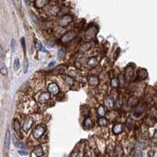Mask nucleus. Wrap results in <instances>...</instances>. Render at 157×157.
Here are the masks:
<instances>
[{
	"instance_id": "1",
	"label": "nucleus",
	"mask_w": 157,
	"mask_h": 157,
	"mask_svg": "<svg viewBox=\"0 0 157 157\" xmlns=\"http://www.w3.org/2000/svg\"><path fill=\"white\" fill-rule=\"evenodd\" d=\"M97 33V27L95 25H90L85 32V37L88 39H94Z\"/></svg>"
},
{
	"instance_id": "2",
	"label": "nucleus",
	"mask_w": 157,
	"mask_h": 157,
	"mask_svg": "<svg viewBox=\"0 0 157 157\" xmlns=\"http://www.w3.org/2000/svg\"><path fill=\"white\" fill-rule=\"evenodd\" d=\"M72 21H73V17L72 15H70V14H65V15L61 17V19L58 21V24L61 27H66Z\"/></svg>"
},
{
	"instance_id": "3",
	"label": "nucleus",
	"mask_w": 157,
	"mask_h": 157,
	"mask_svg": "<svg viewBox=\"0 0 157 157\" xmlns=\"http://www.w3.org/2000/svg\"><path fill=\"white\" fill-rule=\"evenodd\" d=\"M76 34L75 32L73 31H70L66 32L65 34H64L61 38V42H68L70 41H72V39H74V38L76 37Z\"/></svg>"
},
{
	"instance_id": "4",
	"label": "nucleus",
	"mask_w": 157,
	"mask_h": 157,
	"mask_svg": "<svg viewBox=\"0 0 157 157\" xmlns=\"http://www.w3.org/2000/svg\"><path fill=\"white\" fill-rule=\"evenodd\" d=\"M44 132H45V126H43L42 125L38 126L35 129V131H33V137L38 139L44 134Z\"/></svg>"
},
{
	"instance_id": "5",
	"label": "nucleus",
	"mask_w": 157,
	"mask_h": 157,
	"mask_svg": "<svg viewBox=\"0 0 157 157\" xmlns=\"http://www.w3.org/2000/svg\"><path fill=\"white\" fill-rule=\"evenodd\" d=\"M48 91L52 94H58L60 91V88L56 82H51L48 86Z\"/></svg>"
},
{
	"instance_id": "6",
	"label": "nucleus",
	"mask_w": 157,
	"mask_h": 157,
	"mask_svg": "<svg viewBox=\"0 0 157 157\" xmlns=\"http://www.w3.org/2000/svg\"><path fill=\"white\" fill-rule=\"evenodd\" d=\"M134 76V68L131 66H128L125 69V79L126 81L130 82Z\"/></svg>"
},
{
	"instance_id": "7",
	"label": "nucleus",
	"mask_w": 157,
	"mask_h": 157,
	"mask_svg": "<svg viewBox=\"0 0 157 157\" xmlns=\"http://www.w3.org/2000/svg\"><path fill=\"white\" fill-rule=\"evenodd\" d=\"M50 99V94L48 92L42 93L39 97V101L40 103H46Z\"/></svg>"
},
{
	"instance_id": "8",
	"label": "nucleus",
	"mask_w": 157,
	"mask_h": 157,
	"mask_svg": "<svg viewBox=\"0 0 157 157\" xmlns=\"http://www.w3.org/2000/svg\"><path fill=\"white\" fill-rule=\"evenodd\" d=\"M10 145V131L7 130L6 133V137H5V141H4V150L5 152H8Z\"/></svg>"
},
{
	"instance_id": "9",
	"label": "nucleus",
	"mask_w": 157,
	"mask_h": 157,
	"mask_svg": "<svg viewBox=\"0 0 157 157\" xmlns=\"http://www.w3.org/2000/svg\"><path fill=\"white\" fill-rule=\"evenodd\" d=\"M33 122L34 121H33L32 118H27L24 121V123L23 124V129H24V131H27L28 130H29L30 128L32 127V124H33Z\"/></svg>"
},
{
	"instance_id": "10",
	"label": "nucleus",
	"mask_w": 157,
	"mask_h": 157,
	"mask_svg": "<svg viewBox=\"0 0 157 157\" xmlns=\"http://www.w3.org/2000/svg\"><path fill=\"white\" fill-rule=\"evenodd\" d=\"M87 80L90 86H97L99 82V79L97 76H88Z\"/></svg>"
},
{
	"instance_id": "11",
	"label": "nucleus",
	"mask_w": 157,
	"mask_h": 157,
	"mask_svg": "<svg viewBox=\"0 0 157 157\" xmlns=\"http://www.w3.org/2000/svg\"><path fill=\"white\" fill-rule=\"evenodd\" d=\"M49 3H50V1H48V0H36V1H35L34 4H35V7L42 8V7L45 6L46 5H47Z\"/></svg>"
},
{
	"instance_id": "12",
	"label": "nucleus",
	"mask_w": 157,
	"mask_h": 157,
	"mask_svg": "<svg viewBox=\"0 0 157 157\" xmlns=\"http://www.w3.org/2000/svg\"><path fill=\"white\" fill-rule=\"evenodd\" d=\"M137 76H138V78L140 79H145L147 78V76H148V73H147V71L143 69V68H141L137 71Z\"/></svg>"
},
{
	"instance_id": "13",
	"label": "nucleus",
	"mask_w": 157,
	"mask_h": 157,
	"mask_svg": "<svg viewBox=\"0 0 157 157\" xmlns=\"http://www.w3.org/2000/svg\"><path fill=\"white\" fill-rule=\"evenodd\" d=\"M123 131V126L120 123H117L112 128V132L115 134H119Z\"/></svg>"
},
{
	"instance_id": "14",
	"label": "nucleus",
	"mask_w": 157,
	"mask_h": 157,
	"mask_svg": "<svg viewBox=\"0 0 157 157\" xmlns=\"http://www.w3.org/2000/svg\"><path fill=\"white\" fill-rule=\"evenodd\" d=\"M97 64H98V61H97L96 58H90L87 61V65L89 67H91V68H94V67L97 66Z\"/></svg>"
},
{
	"instance_id": "15",
	"label": "nucleus",
	"mask_w": 157,
	"mask_h": 157,
	"mask_svg": "<svg viewBox=\"0 0 157 157\" xmlns=\"http://www.w3.org/2000/svg\"><path fill=\"white\" fill-rule=\"evenodd\" d=\"M13 128L15 131L21 136V125H20V122L17 119H15L13 121Z\"/></svg>"
},
{
	"instance_id": "16",
	"label": "nucleus",
	"mask_w": 157,
	"mask_h": 157,
	"mask_svg": "<svg viewBox=\"0 0 157 157\" xmlns=\"http://www.w3.org/2000/svg\"><path fill=\"white\" fill-rule=\"evenodd\" d=\"M83 125H84L85 127H87V128H88V129H90V128L93 127V126H94V123H93L92 119H91L90 118L88 117V118H87V119H86L84 120Z\"/></svg>"
},
{
	"instance_id": "17",
	"label": "nucleus",
	"mask_w": 157,
	"mask_h": 157,
	"mask_svg": "<svg viewBox=\"0 0 157 157\" xmlns=\"http://www.w3.org/2000/svg\"><path fill=\"white\" fill-rule=\"evenodd\" d=\"M60 11V7L58 6H53L50 10H49V13L51 15H56V14H58Z\"/></svg>"
},
{
	"instance_id": "18",
	"label": "nucleus",
	"mask_w": 157,
	"mask_h": 157,
	"mask_svg": "<svg viewBox=\"0 0 157 157\" xmlns=\"http://www.w3.org/2000/svg\"><path fill=\"white\" fill-rule=\"evenodd\" d=\"M34 153L35 154L36 156L38 157H40L43 155V151H42V148L41 145H39V146H36L35 149H34Z\"/></svg>"
},
{
	"instance_id": "19",
	"label": "nucleus",
	"mask_w": 157,
	"mask_h": 157,
	"mask_svg": "<svg viewBox=\"0 0 157 157\" xmlns=\"http://www.w3.org/2000/svg\"><path fill=\"white\" fill-rule=\"evenodd\" d=\"M105 105L108 108H112L113 107V105H114V101H113V99L110 97H107L105 99Z\"/></svg>"
},
{
	"instance_id": "20",
	"label": "nucleus",
	"mask_w": 157,
	"mask_h": 157,
	"mask_svg": "<svg viewBox=\"0 0 157 157\" xmlns=\"http://www.w3.org/2000/svg\"><path fill=\"white\" fill-rule=\"evenodd\" d=\"M138 103V99L136 97H132L128 101V105L129 106H135Z\"/></svg>"
},
{
	"instance_id": "21",
	"label": "nucleus",
	"mask_w": 157,
	"mask_h": 157,
	"mask_svg": "<svg viewBox=\"0 0 157 157\" xmlns=\"http://www.w3.org/2000/svg\"><path fill=\"white\" fill-rule=\"evenodd\" d=\"M97 112L98 116H101V117H102V116H104L105 115V108H104L103 106H101V105L97 108Z\"/></svg>"
},
{
	"instance_id": "22",
	"label": "nucleus",
	"mask_w": 157,
	"mask_h": 157,
	"mask_svg": "<svg viewBox=\"0 0 157 157\" xmlns=\"http://www.w3.org/2000/svg\"><path fill=\"white\" fill-rule=\"evenodd\" d=\"M112 87L114 88H117L119 87V79L118 78H113L111 81Z\"/></svg>"
},
{
	"instance_id": "23",
	"label": "nucleus",
	"mask_w": 157,
	"mask_h": 157,
	"mask_svg": "<svg viewBox=\"0 0 157 157\" xmlns=\"http://www.w3.org/2000/svg\"><path fill=\"white\" fill-rule=\"evenodd\" d=\"M35 47L38 50H40L42 52H47L46 49L43 48V47H42V45L41 44V42L39 40H35Z\"/></svg>"
},
{
	"instance_id": "24",
	"label": "nucleus",
	"mask_w": 157,
	"mask_h": 157,
	"mask_svg": "<svg viewBox=\"0 0 157 157\" xmlns=\"http://www.w3.org/2000/svg\"><path fill=\"white\" fill-rule=\"evenodd\" d=\"M0 72H1L2 75H3V76H7V74H8V69H7L6 66L4 65L3 64L1 66V68H0Z\"/></svg>"
},
{
	"instance_id": "25",
	"label": "nucleus",
	"mask_w": 157,
	"mask_h": 157,
	"mask_svg": "<svg viewBox=\"0 0 157 157\" xmlns=\"http://www.w3.org/2000/svg\"><path fill=\"white\" fill-rule=\"evenodd\" d=\"M108 123V121L105 118H100L98 119V124L101 126H105Z\"/></svg>"
},
{
	"instance_id": "26",
	"label": "nucleus",
	"mask_w": 157,
	"mask_h": 157,
	"mask_svg": "<svg viewBox=\"0 0 157 157\" xmlns=\"http://www.w3.org/2000/svg\"><path fill=\"white\" fill-rule=\"evenodd\" d=\"M126 126H127L128 128H129V129H131V128H132L133 121H132V119H131V117H128V118H127V119H126Z\"/></svg>"
},
{
	"instance_id": "27",
	"label": "nucleus",
	"mask_w": 157,
	"mask_h": 157,
	"mask_svg": "<svg viewBox=\"0 0 157 157\" xmlns=\"http://www.w3.org/2000/svg\"><path fill=\"white\" fill-rule=\"evenodd\" d=\"M65 79H66V82H68V84L69 86H71V87L75 83V79L72 77H70V76H67Z\"/></svg>"
},
{
	"instance_id": "28",
	"label": "nucleus",
	"mask_w": 157,
	"mask_h": 157,
	"mask_svg": "<svg viewBox=\"0 0 157 157\" xmlns=\"http://www.w3.org/2000/svg\"><path fill=\"white\" fill-rule=\"evenodd\" d=\"M13 68H14V69H15L16 71L19 69V68H20V61H19V59L16 58L15 60H14V62H13Z\"/></svg>"
},
{
	"instance_id": "29",
	"label": "nucleus",
	"mask_w": 157,
	"mask_h": 157,
	"mask_svg": "<svg viewBox=\"0 0 157 157\" xmlns=\"http://www.w3.org/2000/svg\"><path fill=\"white\" fill-rule=\"evenodd\" d=\"M65 56V50L64 49H61L59 51H58V57L60 59H63Z\"/></svg>"
},
{
	"instance_id": "30",
	"label": "nucleus",
	"mask_w": 157,
	"mask_h": 157,
	"mask_svg": "<svg viewBox=\"0 0 157 157\" xmlns=\"http://www.w3.org/2000/svg\"><path fill=\"white\" fill-rule=\"evenodd\" d=\"M27 70H28V61H27V59H25L24 62V72L27 73Z\"/></svg>"
},
{
	"instance_id": "31",
	"label": "nucleus",
	"mask_w": 157,
	"mask_h": 157,
	"mask_svg": "<svg viewBox=\"0 0 157 157\" xmlns=\"http://www.w3.org/2000/svg\"><path fill=\"white\" fill-rule=\"evenodd\" d=\"M143 110H144V108H143V106H139V107H137V109H136V111H135V112H134V115H136V113H139V116L141 115V114L143 112Z\"/></svg>"
},
{
	"instance_id": "32",
	"label": "nucleus",
	"mask_w": 157,
	"mask_h": 157,
	"mask_svg": "<svg viewBox=\"0 0 157 157\" xmlns=\"http://www.w3.org/2000/svg\"><path fill=\"white\" fill-rule=\"evenodd\" d=\"M11 48H12V51L14 52L15 51V49H16V42H15V39H12V42H11Z\"/></svg>"
},
{
	"instance_id": "33",
	"label": "nucleus",
	"mask_w": 157,
	"mask_h": 157,
	"mask_svg": "<svg viewBox=\"0 0 157 157\" xmlns=\"http://www.w3.org/2000/svg\"><path fill=\"white\" fill-rule=\"evenodd\" d=\"M18 153H19L20 155H27L28 154L27 152L24 151V150H19V151H18Z\"/></svg>"
},
{
	"instance_id": "34",
	"label": "nucleus",
	"mask_w": 157,
	"mask_h": 157,
	"mask_svg": "<svg viewBox=\"0 0 157 157\" xmlns=\"http://www.w3.org/2000/svg\"><path fill=\"white\" fill-rule=\"evenodd\" d=\"M21 43H22V47H23L24 50L25 51V40H24V38L21 39Z\"/></svg>"
},
{
	"instance_id": "35",
	"label": "nucleus",
	"mask_w": 157,
	"mask_h": 157,
	"mask_svg": "<svg viewBox=\"0 0 157 157\" xmlns=\"http://www.w3.org/2000/svg\"><path fill=\"white\" fill-rule=\"evenodd\" d=\"M134 157H141V152L140 150H138V151L135 153V155H134Z\"/></svg>"
},
{
	"instance_id": "36",
	"label": "nucleus",
	"mask_w": 157,
	"mask_h": 157,
	"mask_svg": "<svg viewBox=\"0 0 157 157\" xmlns=\"http://www.w3.org/2000/svg\"><path fill=\"white\" fill-rule=\"evenodd\" d=\"M54 64H55V62L54 61H51L49 64H48V67L49 68H50V67H52V66H53L54 65Z\"/></svg>"
},
{
	"instance_id": "37",
	"label": "nucleus",
	"mask_w": 157,
	"mask_h": 157,
	"mask_svg": "<svg viewBox=\"0 0 157 157\" xmlns=\"http://www.w3.org/2000/svg\"><path fill=\"white\" fill-rule=\"evenodd\" d=\"M154 138H155V141H156V143H157V131H155V133Z\"/></svg>"
}]
</instances>
